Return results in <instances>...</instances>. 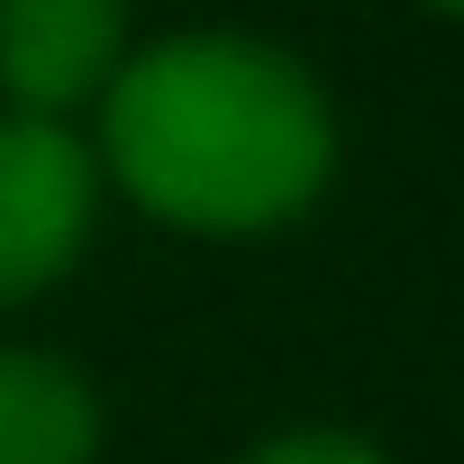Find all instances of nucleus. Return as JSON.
<instances>
[{"mask_svg":"<svg viewBox=\"0 0 464 464\" xmlns=\"http://www.w3.org/2000/svg\"><path fill=\"white\" fill-rule=\"evenodd\" d=\"M101 218V155L73 119L0 110V310L55 292Z\"/></svg>","mask_w":464,"mask_h":464,"instance_id":"f03ea898","label":"nucleus"},{"mask_svg":"<svg viewBox=\"0 0 464 464\" xmlns=\"http://www.w3.org/2000/svg\"><path fill=\"white\" fill-rule=\"evenodd\" d=\"M128 64V0H0V110L73 119Z\"/></svg>","mask_w":464,"mask_h":464,"instance_id":"7ed1b4c3","label":"nucleus"},{"mask_svg":"<svg viewBox=\"0 0 464 464\" xmlns=\"http://www.w3.org/2000/svg\"><path fill=\"white\" fill-rule=\"evenodd\" d=\"M428 10H437V19H464V0H428Z\"/></svg>","mask_w":464,"mask_h":464,"instance_id":"423d86ee","label":"nucleus"},{"mask_svg":"<svg viewBox=\"0 0 464 464\" xmlns=\"http://www.w3.org/2000/svg\"><path fill=\"white\" fill-rule=\"evenodd\" d=\"M246 464H392L373 437H346V428H292V437H265Z\"/></svg>","mask_w":464,"mask_h":464,"instance_id":"39448f33","label":"nucleus"},{"mask_svg":"<svg viewBox=\"0 0 464 464\" xmlns=\"http://www.w3.org/2000/svg\"><path fill=\"white\" fill-rule=\"evenodd\" d=\"M101 182L182 237H265L337 173V119L301 55L265 37H155L92 101Z\"/></svg>","mask_w":464,"mask_h":464,"instance_id":"f257e3e1","label":"nucleus"},{"mask_svg":"<svg viewBox=\"0 0 464 464\" xmlns=\"http://www.w3.org/2000/svg\"><path fill=\"white\" fill-rule=\"evenodd\" d=\"M101 392L55 346H0V464H92Z\"/></svg>","mask_w":464,"mask_h":464,"instance_id":"20e7f679","label":"nucleus"}]
</instances>
